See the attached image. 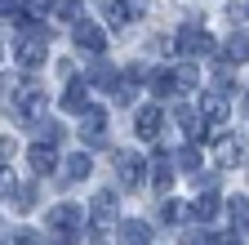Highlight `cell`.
Listing matches in <instances>:
<instances>
[{"mask_svg":"<svg viewBox=\"0 0 249 245\" xmlns=\"http://www.w3.org/2000/svg\"><path fill=\"white\" fill-rule=\"evenodd\" d=\"M49 227H53V245H76L80 241V209L71 201H62L49 209Z\"/></svg>","mask_w":249,"mask_h":245,"instance_id":"6da1fadb","label":"cell"},{"mask_svg":"<svg viewBox=\"0 0 249 245\" xmlns=\"http://www.w3.org/2000/svg\"><path fill=\"white\" fill-rule=\"evenodd\" d=\"M45 107H49L45 89H40V85H22L18 98L9 103V116H14V120H36V116H45Z\"/></svg>","mask_w":249,"mask_h":245,"instance_id":"7a4b0ae2","label":"cell"},{"mask_svg":"<svg viewBox=\"0 0 249 245\" xmlns=\"http://www.w3.org/2000/svg\"><path fill=\"white\" fill-rule=\"evenodd\" d=\"M45 32H22L18 36V45H14V58H18V67H27V72H36L40 63H45Z\"/></svg>","mask_w":249,"mask_h":245,"instance_id":"3957f363","label":"cell"},{"mask_svg":"<svg viewBox=\"0 0 249 245\" xmlns=\"http://www.w3.org/2000/svg\"><path fill=\"white\" fill-rule=\"evenodd\" d=\"M178 49H182V58H200V54H213V40H209L205 27L187 22L182 32H178Z\"/></svg>","mask_w":249,"mask_h":245,"instance_id":"277c9868","label":"cell"},{"mask_svg":"<svg viewBox=\"0 0 249 245\" xmlns=\"http://www.w3.org/2000/svg\"><path fill=\"white\" fill-rule=\"evenodd\" d=\"M80 143L85 147H103L107 143V112L103 107H89L85 120H80Z\"/></svg>","mask_w":249,"mask_h":245,"instance_id":"5b68a950","label":"cell"},{"mask_svg":"<svg viewBox=\"0 0 249 245\" xmlns=\"http://www.w3.org/2000/svg\"><path fill=\"white\" fill-rule=\"evenodd\" d=\"M116 219H120L116 192H98V196H93V205H89V223H93V227H111Z\"/></svg>","mask_w":249,"mask_h":245,"instance_id":"8992f818","label":"cell"},{"mask_svg":"<svg viewBox=\"0 0 249 245\" xmlns=\"http://www.w3.org/2000/svg\"><path fill=\"white\" fill-rule=\"evenodd\" d=\"M76 45L85 54H103L107 49V32H103L98 22H89V18H76Z\"/></svg>","mask_w":249,"mask_h":245,"instance_id":"52a82bcc","label":"cell"},{"mask_svg":"<svg viewBox=\"0 0 249 245\" xmlns=\"http://www.w3.org/2000/svg\"><path fill=\"white\" fill-rule=\"evenodd\" d=\"M200 116L209 120V125H223V120L231 116V103L223 89H209V94H200Z\"/></svg>","mask_w":249,"mask_h":245,"instance_id":"ba28073f","label":"cell"},{"mask_svg":"<svg viewBox=\"0 0 249 245\" xmlns=\"http://www.w3.org/2000/svg\"><path fill=\"white\" fill-rule=\"evenodd\" d=\"M116 174H120V183L138 188V183L147 178V161H142V156H134V151H116Z\"/></svg>","mask_w":249,"mask_h":245,"instance_id":"9c48e42d","label":"cell"},{"mask_svg":"<svg viewBox=\"0 0 249 245\" xmlns=\"http://www.w3.org/2000/svg\"><path fill=\"white\" fill-rule=\"evenodd\" d=\"M174 116H178V125H182V134L192 138V143H205V138H209V120H205V116H200L196 107H178Z\"/></svg>","mask_w":249,"mask_h":245,"instance_id":"30bf717a","label":"cell"},{"mask_svg":"<svg viewBox=\"0 0 249 245\" xmlns=\"http://www.w3.org/2000/svg\"><path fill=\"white\" fill-rule=\"evenodd\" d=\"M27 165L36 170V174H53V170H58V151H53V143H31Z\"/></svg>","mask_w":249,"mask_h":245,"instance_id":"8fae6325","label":"cell"},{"mask_svg":"<svg viewBox=\"0 0 249 245\" xmlns=\"http://www.w3.org/2000/svg\"><path fill=\"white\" fill-rule=\"evenodd\" d=\"M160 120H165V116H160V107H142V112L134 116V134L151 143L156 134H160Z\"/></svg>","mask_w":249,"mask_h":245,"instance_id":"7c38bea8","label":"cell"},{"mask_svg":"<svg viewBox=\"0 0 249 245\" xmlns=\"http://www.w3.org/2000/svg\"><path fill=\"white\" fill-rule=\"evenodd\" d=\"M116 241H120V245H151V227H147L142 219H124Z\"/></svg>","mask_w":249,"mask_h":245,"instance_id":"4fadbf2b","label":"cell"},{"mask_svg":"<svg viewBox=\"0 0 249 245\" xmlns=\"http://www.w3.org/2000/svg\"><path fill=\"white\" fill-rule=\"evenodd\" d=\"M62 107L67 112H89V80H71L67 94H62Z\"/></svg>","mask_w":249,"mask_h":245,"instance_id":"5bb4252c","label":"cell"},{"mask_svg":"<svg viewBox=\"0 0 249 245\" xmlns=\"http://www.w3.org/2000/svg\"><path fill=\"white\" fill-rule=\"evenodd\" d=\"M187 214H192L196 223H213V219H218V196H209V192L196 196L192 205H187Z\"/></svg>","mask_w":249,"mask_h":245,"instance_id":"9a60e30c","label":"cell"},{"mask_svg":"<svg viewBox=\"0 0 249 245\" xmlns=\"http://www.w3.org/2000/svg\"><path fill=\"white\" fill-rule=\"evenodd\" d=\"M151 165H156V170H151V178H156V192L165 196V192L174 188V170H169V151H156V161H151Z\"/></svg>","mask_w":249,"mask_h":245,"instance_id":"2e32d148","label":"cell"},{"mask_svg":"<svg viewBox=\"0 0 249 245\" xmlns=\"http://www.w3.org/2000/svg\"><path fill=\"white\" fill-rule=\"evenodd\" d=\"M227 63H249V27L227 36Z\"/></svg>","mask_w":249,"mask_h":245,"instance_id":"e0dca14e","label":"cell"},{"mask_svg":"<svg viewBox=\"0 0 249 245\" xmlns=\"http://www.w3.org/2000/svg\"><path fill=\"white\" fill-rule=\"evenodd\" d=\"M227 214H231V227H236L240 236H249V196H236V201L227 205Z\"/></svg>","mask_w":249,"mask_h":245,"instance_id":"ac0fdd59","label":"cell"},{"mask_svg":"<svg viewBox=\"0 0 249 245\" xmlns=\"http://www.w3.org/2000/svg\"><path fill=\"white\" fill-rule=\"evenodd\" d=\"M107 22L111 27H129L134 22V5L129 0H107Z\"/></svg>","mask_w":249,"mask_h":245,"instance_id":"d6986e66","label":"cell"},{"mask_svg":"<svg viewBox=\"0 0 249 245\" xmlns=\"http://www.w3.org/2000/svg\"><path fill=\"white\" fill-rule=\"evenodd\" d=\"M174 85H178V89H200V67H196V63H182V67L174 72Z\"/></svg>","mask_w":249,"mask_h":245,"instance_id":"ffe728a7","label":"cell"},{"mask_svg":"<svg viewBox=\"0 0 249 245\" xmlns=\"http://www.w3.org/2000/svg\"><path fill=\"white\" fill-rule=\"evenodd\" d=\"M62 165H67V178H71V183L89 178V156H85V151H76V156H67Z\"/></svg>","mask_w":249,"mask_h":245,"instance_id":"44dd1931","label":"cell"},{"mask_svg":"<svg viewBox=\"0 0 249 245\" xmlns=\"http://www.w3.org/2000/svg\"><path fill=\"white\" fill-rule=\"evenodd\" d=\"M218 165H240V143L236 138H218Z\"/></svg>","mask_w":249,"mask_h":245,"instance_id":"7402d4cb","label":"cell"},{"mask_svg":"<svg viewBox=\"0 0 249 245\" xmlns=\"http://www.w3.org/2000/svg\"><path fill=\"white\" fill-rule=\"evenodd\" d=\"M156 214H160V223H178L182 219V205L174 196H160V205H156Z\"/></svg>","mask_w":249,"mask_h":245,"instance_id":"603a6c76","label":"cell"},{"mask_svg":"<svg viewBox=\"0 0 249 245\" xmlns=\"http://www.w3.org/2000/svg\"><path fill=\"white\" fill-rule=\"evenodd\" d=\"M174 89H178V85H174V72H156V76H151V94H156V98L174 94Z\"/></svg>","mask_w":249,"mask_h":245,"instance_id":"cb8c5ba5","label":"cell"},{"mask_svg":"<svg viewBox=\"0 0 249 245\" xmlns=\"http://www.w3.org/2000/svg\"><path fill=\"white\" fill-rule=\"evenodd\" d=\"M178 170H187V174H196V170H200V151H196V143L178 151Z\"/></svg>","mask_w":249,"mask_h":245,"instance_id":"d4e9b609","label":"cell"},{"mask_svg":"<svg viewBox=\"0 0 249 245\" xmlns=\"http://www.w3.org/2000/svg\"><path fill=\"white\" fill-rule=\"evenodd\" d=\"M14 192H18L14 170H5V165H0V201H14Z\"/></svg>","mask_w":249,"mask_h":245,"instance_id":"484cf974","label":"cell"},{"mask_svg":"<svg viewBox=\"0 0 249 245\" xmlns=\"http://www.w3.org/2000/svg\"><path fill=\"white\" fill-rule=\"evenodd\" d=\"M182 245H218V236L200 227V232H187V236H182Z\"/></svg>","mask_w":249,"mask_h":245,"instance_id":"4316f807","label":"cell"},{"mask_svg":"<svg viewBox=\"0 0 249 245\" xmlns=\"http://www.w3.org/2000/svg\"><path fill=\"white\" fill-rule=\"evenodd\" d=\"M36 130H40V138H45V143H62V130L53 125V120H40Z\"/></svg>","mask_w":249,"mask_h":245,"instance_id":"83f0119b","label":"cell"},{"mask_svg":"<svg viewBox=\"0 0 249 245\" xmlns=\"http://www.w3.org/2000/svg\"><path fill=\"white\" fill-rule=\"evenodd\" d=\"M36 236H40V232H31V227H18V232H14V245H40Z\"/></svg>","mask_w":249,"mask_h":245,"instance_id":"f1b7e54d","label":"cell"},{"mask_svg":"<svg viewBox=\"0 0 249 245\" xmlns=\"http://www.w3.org/2000/svg\"><path fill=\"white\" fill-rule=\"evenodd\" d=\"M14 147H18L14 138H0V161H5V156H14Z\"/></svg>","mask_w":249,"mask_h":245,"instance_id":"f546056e","label":"cell"},{"mask_svg":"<svg viewBox=\"0 0 249 245\" xmlns=\"http://www.w3.org/2000/svg\"><path fill=\"white\" fill-rule=\"evenodd\" d=\"M5 14H14V0H0V18H5Z\"/></svg>","mask_w":249,"mask_h":245,"instance_id":"4dcf8cb0","label":"cell"},{"mask_svg":"<svg viewBox=\"0 0 249 245\" xmlns=\"http://www.w3.org/2000/svg\"><path fill=\"white\" fill-rule=\"evenodd\" d=\"M89 245H107V241H98V236H93V241H89Z\"/></svg>","mask_w":249,"mask_h":245,"instance_id":"1f68e13d","label":"cell"},{"mask_svg":"<svg viewBox=\"0 0 249 245\" xmlns=\"http://www.w3.org/2000/svg\"><path fill=\"white\" fill-rule=\"evenodd\" d=\"M227 245H236V241H227Z\"/></svg>","mask_w":249,"mask_h":245,"instance_id":"d6a6232c","label":"cell"},{"mask_svg":"<svg viewBox=\"0 0 249 245\" xmlns=\"http://www.w3.org/2000/svg\"><path fill=\"white\" fill-rule=\"evenodd\" d=\"M245 107H249V98H245Z\"/></svg>","mask_w":249,"mask_h":245,"instance_id":"836d02e7","label":"cell"},{"mask_svg":"<svg viewBox=\"0 0 249 245\" xmlns=\"http://www.w3.org/2000/svg\"><path fill=\"white\" fill-rule=\"evenodd\" d=\"M0 245H5V241H0Z\"/></svg>","mask_w":249,"mask_h":245,"instance_id":"e575fe53","label":"cell"}]
</instances>
